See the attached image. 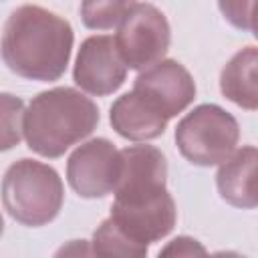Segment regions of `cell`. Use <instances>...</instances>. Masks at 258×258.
<instances>
[{"mask_svg":"<svg viewBox=\"0 0 258 258\" xmlns=\"http://www.w3.org/2000/svg\"><path fill=\"white\" fill-rule=\"evenodd\" d=\"M119 149L105 137L89 139L79 145L67 159L69 185L87 200L109 196L119 179Z\"/></svg>","mask_w":258,"mask_h":258,"instance_id":"obj_7","label":"cell"},{"mask_svg":"<svg viewBox=\"0 0 258 258\" xmlns=\"http://www.w3.org/2000/svg\"><path fill=\"white\" fill-rule=\"evenodd\" d=\"M240 127L232 113L214 103L191 109L175 127V145L194 165L224 163L238 145Z\"/></svg>","mask_w":258,"mask_h":258,"instance_id":"obj_5","label":"cell"},{"mask_svg":"<svg viewBox=\"0 0 258 258\" xmlns=\"http://www.w3.org/2000/svg\"><path fill=\"white\" fill-rule=\"evenodd\" d=\"M52 258H95V254H93L91 242H87V240H71V242H64L56 250V254Z\"/></svg>","mask_w":258,"mask_h":258,"instance_id":"obj_17","label":"cell"},{"mask_svg":"<svg viewBox=\"0 0 258 258\" xmlns=\"http://www.w3.org/2000/svg\"><path fill=\"white\" fill-rule=\"evenodd\" d=\"M208 258H246V256L244 254H238V252H232V250H220V252H214Z\"/></svg>","mask_w":258,"mask_h":258,"instance_id":"obj_19","label":"cell"},{"mask_svg":"<svg viewBox=\"0 0 258 258\" xmlns=\"http://www.w3.org/2000/svg\"><path fill=\"white\" fill-rule=\"evenodd\" d=\"M125 77L127 67L117 52L113 36L95 34L81 42L73 69V81L81 91L95 97H107L121 89Z\"/></svg>","mask_w":258,"mask_h":258,"instance_id":"obj_9","label":"cell"},{"mask_svg":"<svg viewBox=\"0 0 258 258\" xmlns=\"http://www.w3.org/2000/svg\"><path fill=\"white\" fill-rule=\"evenodd\" d=\"M97 105L73 87H54L38 93L22 117V135L28 149L56 159L89 137L99 125Z\"/></svg>","mask_w":258,"mask_h":258,"instance_id":"obj_3","label":"cell"},{"mask_svg":"<svg viewBox=\"0 0 258 258\" xmlns=\"http://www.w3.org/2000/svg\"><path fill=\"white\" fill-rule=\"evenodd\" d=\"M111 127L129 141H151L163 135L167 119L147 105L137 93L121 95L109 111Z\"/></svg>","mask_w":258,"mask_h":258,"instance_id":"obj_11","label":"cell"},{"mask_svg":"<svg viewBox=\"0 0 258 258\" xmlns=\"http://www.w3.org/2000/svg\"><path fill=\"white\" fill-rule=\"evenodd\" d=\"M246 6H248V4H240V2H220V10L224 12V18H228L234 26L246 28V30L252 32V30H254L252 20H248V18L242 16V12H244Z\"/></svg>","mask_w":258,"mask_h":258,"instance_id":"obj_18","label":"cell"},{"mask_svg":"<svg viewBox=\"0 0 258 258\" xmlns=\"http://www.w3.org/2000/svg\"><path fill=\"white\" fill-rule=\"evenodd\" d=\"M157 258H208V252L200 240L191 236H177L159 250Z\"/></svg>","mask_w":258,"mask_h":258,"instance_id":"obj_16","label":"cell"},{"mask_svg":"<svg viewBox=\"0 0 258 258\" xmlns=\"http://www.w3.org/2000/svg\"><path fill=\"white\" fill-rule=\"evenodd\" d=\"M73 42L69 20L42 6L22 4L4 24L0 52L4 64L18 77L50 83L64 75Z\"/></svg>","mask_w":258,"mask_h":258,"instance_id":"obj_2","label":"cell"},{"mask_svg":"<svg viewBox=\"0 0 258 258\" xmlns=\"http://www.w3.org/2000/svg\"><path fill=\"white\" fill-rule=\"evenodd\" d=\"M95 258H147L149 246L131 238L111 218L103 220L93 232L91 242Z\"/></svg>","mask_w":258,"mask_h":258,"instance_id":"obj_13","label":"cell"},{"mask_svg":"<svg viewBox=\"0 0 258 258\" xmlns=\"http://www.w3.org/2000/svg\"><path fill=\"white\" fill-rule=\"evenodd\" d=\"M64 200L62 179L54 167L36 159L14 161L2 177L4 210L22 226L38 228L52 222Z\"/></svg>","mask_w":258,"mask_h":258,"instance_id":"obj_4","label":"cell"},{"mask_svg":"<svg viewBox=\"0 0 258 258\" xmlns=\"http://www.w3.org/2000/svg\"><path fill=\"white\" fill-rule=\"evenodd\" d=\"M256 147L244 145L242 149H236L224 163H220V169L216 173V185L222 200H226L230 206L242 210L256 208Z\"/></svg>","mask_w":258,"mask_h":258,"instance_id":"obj_10","label":"cell"},{"mask_svg":"<svg viewBox=\"0 0 258 258\" xmlns=\"http://www.w3.org/2000/svg\"><path fill=\"white\" fill-rule=\"evenodd\" d=\"M129 6L131 2H83L81 16L87 28L105 30L117 26L129 10Z\"/></svg>","mask_w":258,"mask_h":258,"instance_id":"obj_15","label":"cell"},{"mask_svg":"<svg viewBox=\"0 0 258 258\" xmlns=\"http://www.w3.org/2000/svg\"><path fill=\"white\" fill-rule=\"evenodd\" d=\"M24 101L12 93H0V151L16 147L22 139Z\"/></svg>","mask_w":258,"mask_h":258,"instance_id":"obj_14","label":"cell"},{"mask_svg":"<svg viewBox=\"0 0 258 258\" xmlns=\"http://www.w3.org/2000/svg\"><path fill=\"white\" fill-rule=\"evenodd\" d=\"M119 155L121 169L109 218L131 238L149 246L165 238L177 220L175 202L165 187L167 161L153 145H131Z\"/></svg>","mask_w":258,"mask_h":258,"instance_id":"obj_1","label":"cell"},{"mask_svg":"<svg viewBox=\"0 0 258 258\" xmlns=\"http://www.w3.org/2000/svg\"><path fill=\"white\" fill-rule=\"evenodd\" d=\"M256 67H258V50L256 46H246L238 50L220 73L222 95L248 111L258 109Z\"/></svg>","mask_w":258,"mask_h":258,"instance_id":"obj_12","label":"cell"},{"mask_svg":"<svg viewBox=\"0 0 258 258\" xmlns=\"http://www.w3.org/2000/svg\"><path fill=\"white\" fill-rule=\"evenodd\" d=\"M133 93L169 121L194 103L196 83L181 62L163 58L137 75Z\"/></svg>","mask_w":258,"mask_h":258,"instance_id":"obj_8","label":"cell"},{"mask_svg":"<svg viewBox=\"0 0 258 258\" xmlns=\"http://www.w3.org/2000/svg\"><path fill=\"white\" fill-rule=\"evenodd\" d=\"M117 52L127 69L145 71L163 60L171 30L165 14L147 2H131L129 10L117 24Z\"/></svg>","mask_w":258,"mask_h":258,"instance_id":"obj_6","label":"cell"},{"mask_svg":"<svg viewBox=\"0 0 258 258\" xmlns=\"http://www.w3.org/2000/svg\"><path fill=\"white\" fill-rule=\"evenodd\" d=\"M2 230H4V220H2V214H0V236H2Z\"/></svg>","mask_w":258,"mask_h":258,"instance_id":"obj_20","label":"cell"}]
</instances>
